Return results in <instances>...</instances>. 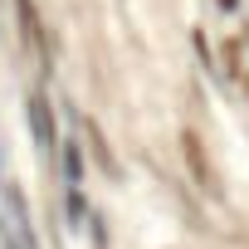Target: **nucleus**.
<instances>
[{"mask_svg": "<svg viewBox=\"0 0 249 249\" xmlns=\"http://www.w3.org/2000/svg\"><path fill=\"white\" fill-rule=\"evenodd\" d=\"M181 157H186V166H191L196 186H200L205 196H215V166H210V157H205V142H200L196 132H181Z\"/></svg>", "mask_w": 249, "mask_h": 249, "instance_id": "1", "label": "nucleus"}]
</instances>
